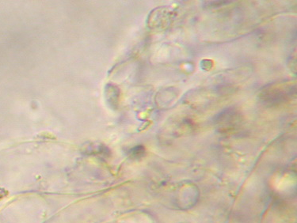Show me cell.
I'll return each instance as SVG.
<instances>
[{
  "label": "cell",
  "mask_w": 297,
  "mask_h": 223,
  "mask_svg": "<svg viewBox=\"0 0 297 223\" xmlns=\"http://www.w3.org/2000/svg\"><path fill=\"white\" fill-rule=\"evenodd\" d=\"M296 96V85L292 82H279L265 86L259 94L261 103L268 107H275L290 101Z\"/></svg>",
  "instance_id": "obj_1"
},
{
  "label": "cell",
  "mask_w": 297,
  "mask_h": 223,
  "mask_svg": "<svg viewBox=\"0 0 297 223\" xmlns=\"http://www.w3.org/2000/svg\"><path fill=\"white\" fill-rule=\"evenodd\" d=\"M215 122L227 129L242 122V116L235 108H227L215 117Z\"/></svg>",
  "instance_id": "obj_2"
},
{
  "label": "cell",
  "mask_w": 297,
  "mask_h": 223,
  "mask_svg": "<svg viewBox=\"0 0 297 223\" xmlns=\"http://www.w3.org/2000/svg\"><path fill=\"white\" fill-rule=\"evenodd\" d=\"M144 153H145V150H144V148L143 147V146H135V147L132 150V154L133 156H135V157L139 158V157L144 155Z\"/></svg>",
  "instance_id": "obj_3"
},
{
  "label": "cell",
  "mask_w": 297,
  "mask_h": 223,
  "mask_svg": "<svg viewBox=\"0 0 297 223\" xmlns=\"http://www.w3.org/2000/svg\"><path fill=\"white\" fill-rule=\"evenodd\" d=\"M228 3H229V1H212L208 3V5H210V7H216L217 6H223V4Z\"/></svg>",
  "instance_id": "obj_4"
}]
</instances>
